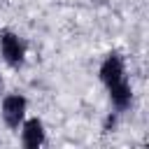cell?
I'll return each instance as SVG.
<instances>
[{
	"label": "cell",
	"mask_w": 149,
	"mask_h": 149,
	"mask_svg": "<svg viewBox=\"0 0 149 149\" xmlns=\"http://www.w3.org/2000/svg\"><path fill=\"white\" fill-rule=\"evenodd\" d=\"M26 116H28V98L23 93H19V91L5 93L2 100H0V119H2V123L12 133H16Z\"/></svg>",
	"instance_id": "obj_1"
},
{
	"label": "cell",
	"mask_w": 149,
	"mask_h": 149,
	"mask_svg": "<svg viewBox=\"0 0 149 149\" xmlns=\"http://www.w3.org/2000/svg\"><path fill=\"white\" fill-rule=\"evenodd\" d=\"M0 56L7 68L21 70L26 65V56H28L26 40L14 30H0Z\"/></svg>",
	"instance_id": "obj_2"
},
{
	"label": "cell",
	"mask_w": 149,
	"mask_h": 149,
	"mask_svg": "<svg viewBox=\"0 0 149 149\" xmlns=\"http://www.w3.org/2000/svg\"><path fill=\"white\" fill-rule=\"evenodd\" d=\"M98 79H100V84H102L105 88H109V86L128 79V77H126V61H123V56H121L119 51H109V54L100 61Z\"/></svg>",
	"instance_id": "obj_3"
},
{
	"label": "cell",
	"mask_w": 149,
	"mask_h": 149,
	"mask_svg": "<svg viewBox=\"0 0 149 149\" xmlns=\"http://www.w3.org/2000/svg\"><path fill=\"white\" fill-rule=\"evenodd\" d=\"M16 133H19L23 149H40L47 144V128L40 116H26Z\"/></svg>",
	"instance_id": "obj_4"
},
{
	"label": "cell",
	"mask_w": 149,
	"mask_h": 149,
	"mask_svg": "<svg viewBox=\"0 0 149 149\" xmlns=\"http://www.w3.org/2000/svg\"><path fill=\"white\" fill-rule=\"evenodd\" d=\"M107 98H109V105H112L114 112H119V114L128 112L130 105H133V86H130V81L123 79V81L109 86L107 88Z\"/></svg>",
	"instance_id": "obj_5"
},
{
	"label": "cell",
	"mask_w": 149,
	"mask_h": 149,
	"mask_svg": "<svg viewBox=\"0 0 149 149\" xmlns=\"http://www.w3.org/2000/svg\"><path fill=\"white\" fill-rule=\"evenodd\" d=\"M116 123H119V112L112 109V112L105 116V121H102V130H105V133H112V130L116 128Z\"/></svg>",
	"instance_id": "obj_6"
},
{
	"label": "cell",
	"mask_w": 149,
	"mask_h": 149,
	"mask_svg": "<svg viewBox=\"0 0 149 149\" xmlns=\"http://www.w3.org/2000/svg\"><path fill=\"white\" fill-rule=\"evenodd\" d=\"M0 91H2V77H0Z\"/></svg>",
	"instance_id": "obj_7"
}]
</instances>
